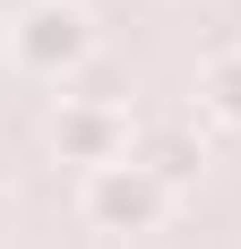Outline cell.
<instances>
[{
	"label": "cell",
	"mask_w": 241,
	"mask_h": 249,
	"mask_svg": "<svg viewBox=\"0 0 241 249\" xmlns=\"http://www.w3.org/2000/svg\"><path fill=\"white\" fill-rule=\"evenodd\" d=\"M0 215H9V206H0Z\"/></svg>",
	"instance_id": "obj_6"
},
{
	"label": "cell",
	"mask_w": 241,
	"mask_h": 249,
	"mask_svg": "<svg viewBox=\"0 0 241 249\" xmlns=\"http://www.w3.org/2000/svg\"><path fill=\"white\" fill-rule=\"evenodd\" d=\"M138 163L164 180V189H181V180H198V163H207V155H198V138H190L181 121H155V129L138 138Z\"/></svg>",
	"instance_id": "obj_4"
},
{
	"label": "cell",
	"mask_w": 241,
	"mask_h": 249,
	"mask_svg": "<svg viewBox=\"0 0 241 249\" xmlns=\"http://www.w3.org/2000/svg\"><path fill=\"white\" fill-rule=\"evenodd\" d=\"M198 95H207V112H216V121H233V129H241V52H216V60H207Z\"/></svg>",
	"instance_id": "obj_5"
},
{
	"label": "cell",
	"mask_w": 241,
	"mask_h": 249,
	"mask_svg": "<svg viewBox=\"0 0 241 249\" xmlns=\"http://www.w3.org/2000/svg\"><path fill=\"white\" fill-rule=\"evenodd\" d=\"M164 206H172V189L146 172L138 155H120V163H95V172H86V224H103V232H155V224H164Z\"/></svg>",
	"instance_id": "obj_1"
},
{
	"label": "cell",
	"mask_w": 241,
	"mask_h": 249,
	"mask_svg": "<svg viewBox=\"0 0 241 249\" xmlns=\"http://www.w3.org/2000/svg\"><path fill=\"white\" fill-rule=\"evenodd\" d=\"M52 146L69 155V163H86V172H95V163H120V112L69 95L60 112H52Z\"/></svg>",
	"instance_id": "obj_3"
},
{
	"label": "cell",
	"mask_w": 241,
	"mask_h": 249,
	"mask_svg": "<svg viewBox=\"0 0 241 249\" xmlns=\"http://www.w3.org/2000/svg\"><path fill=\"white\" fill-rule=\"evenodd\" d=\"M86 18H78L69 0H43V9H26L18 18V60L26 69H86Z\"/></svg>",
	"instance_id": "obj_2"
}]
</instances>
